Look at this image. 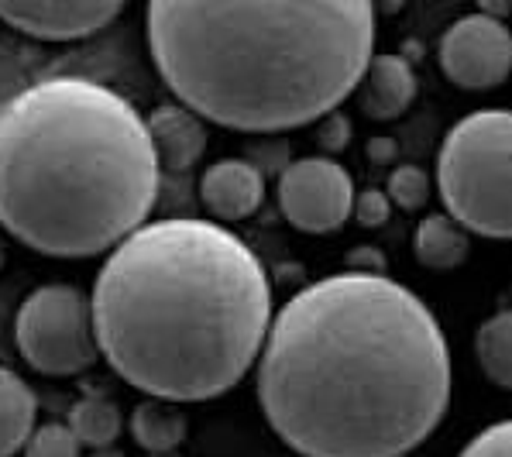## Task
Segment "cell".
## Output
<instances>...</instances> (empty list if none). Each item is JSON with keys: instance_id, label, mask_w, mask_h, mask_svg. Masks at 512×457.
<instances>
[{"instance_id": "cell-1", "label": "cell", "mask_w": 512, "mask_h": 457, "mask_svg": "<svg viewBox=\"0 0 512 457\" xmlns=\"http://www.w3.org/2000/svg\"><path fill=\"white\" fill-rule=\"evenodd\" d=\"M440 320L389 275L334 272L272 317L258 403L299 457H406L451 406Z\"/></svg>"}, {"instance_id": "cell-2", "label": "cell", "mask_w": 512, "mask_h": 457, "mask_svg": "<svg viewBox=\"0 0 512 457\" xmlns=\"http://www.w3.org/2000/svg\"><path fill=\"white\" fill-rule=\"evenodd\" d=\"M100 358L131 389L207 403L258 365L275 306L265 262L231 227L200 217L148 220L93 282Z\"/></svg>"}, {"instance_id": "cell-3", "label": "cell", "mask_w": 512, "mask_h": 457, "mask_svg": "<svg viewBox=\"0 0 512 457\" xmlns=\"http://www.w3.org/2000/svg\"><path fill=\"white\" fill-rule=\"evenodd\" d=\"M148 52L176 100L200 121L279 135L324 121L375 59L365 0H152Z\"/></svg>"}, {"instance_id": "cell-4", "label": "cell", "mask_w": 512, "mask_h": 457, "mask_svg": "<svg viewBox=\"0 0 512 457\" xmlns=\"http://www.w3.org/2000/svg\"><path fill=\"white\" fill-rule=\"evenodd\" d=\"M159 186L148 121L107 83L49 76L0 107V227L38 255H110Z\"/></svg>"}, {"instance_id": "cell-5", "label": "cell", "mask_w": 512, "mask_h": 457, "mask_svg": "<svg viewBox=\"0 0 512 457\" xmlns=\"http://www.w3.org/2000/svg\"><path fill=\"white\" fill-rule=\"evenodd\" d=\"M437 193L468 234L512 241V110H475L447 131L437 152Z\"/></svg>"}, {"instance_id": "cell-6", "label": "cell", "mask_w": 512, "mask_h": 457, "mask_svg": "<svg viewBox=\"0 0 512 457\" xmlns=\"http://www.w3.org/2000/svg\"><path fill=\"white\" fill-rule=\"evenodd\" d=\"M14 341L21 358L49 378L80 375L100 358L90 299L66 282H49L25 296L14 320Z\"/></svg>"}, {"instance_id": "cell-7", "label": "cell", "mask_w": 512, "mask_h": 457, "mask_svg": "<svg viewBox=\"0 0 512 457\" xmlns=\"http://www.w3.org/2000/svg\"><path fill=\"white\" fill-rule=\"evenodd\" d=\"M354 179L341 162L327 155H306L279 172L275 196L279 210L296 231L334 234L344 227L354 207Z\"/></svg>"}, {"instance_id": "cell-8", "label": "cell", "mask_w": 512, "mask_h": 457, "mask_svg": "<svg viewBox=\"0 0 512 457\" xmlns=\"http://www.w3.org/2000/svg\"><path fill=\"white\" fill-rule=\"evenodd\" d=\"M437 62L458 90H495L512 73V31L495 14L471 11L440 35Z\"/></svg>"}, {"instance_id": "cell-9", "label": "cell", "mask_w": 512, "mask_h": 457, "mask_svg": "<svg viewBox=\"0 0 512 457\" xmlns=\"http://www.w3.org/2000/svg\"><path fill=\"white\" fill-rule=\"evenodd\" d=\"M121 14L114 0H4L0 21L38 42H80Z\"/></svg>"}, {"instance_id": "cell-10", "label": "cell", "mask_w": 512, "mask_h": 457, "mask_svg": "<svg viewBox=\"0 0 512 457\" xmlns=\"http://www.w3.org/2000/svg\"><path fill=\"white\" fill-rule=\"evenodd\" d=\"M265 172L251 159H217L200 176V203L217 220H244L265 203Z\"/></svg>"}, {"instance_id": "cell-11", "label": "cell", "mask_w": 512, "mask_h": 457, "mask_svg": "<svg viewBox=\"0 0 512 457\" xmlns=\"http://www.w3.org/2000/svg\"><path fill=\"white\" fill-rule=\"evenodd\" d=\"M354 97H358V107L365 110V117H372V121H396V117H403L409 104L416 100L413 66L396 52L375 55L368 73L361 76Z\"/></svg>"}, {"instance_id": "cell-12", "label": "cell", "mask_w": 512, "mask_h": 457, "mask_svg": "<svg viewBox=\"0 0 512 457\" xmlns=\"http://www.w3.org/2000/svg\"><path fill=\"white\" fill-rule=\"evenodd\" d=\"M148 135H152L159 169L186 172L207 152V128L183 104H162L148 114Z\"/></svg>"}, {"instance_id": "cell-13", "label": "cell", "mask_w": 512, "mask_h": 457, "mask_svg": "<svg viewBox=\"0 0 512 457\" xmlns=\"http://www.w3.org/2000/svg\"><path fill=\"white\" fill-rule=\"evenodd\" d=\"M38 399L31 385L18 372L0 365V457L25 451L28 437L35 433Z\"/></svg>"}, {"instance_id": "cell-14", "label": "cell", "mask_w": 512, "mask_h": 457, "mask_svg": "<svg viewBox=\"0 0 512 457\" xmlns=\"http://www.w3.org/2000/svg\"><path fill=\"white\" fill-rule=\"evenodd\" d=\"M131 437L145 454H176L179 444L189 433L186 413L176 403H165V399H145L131 409Z\"/></svg>"}, {"instance_id": "cell-15", "label": "cell", "mask_w": 512, "mask_h": 457, "mask_svg": "<svg viewBox=\"0 0 512 457\" xmlns=\"http://www.w3.org/2000/svg\"><path fill=\"white\" fill-rule=\"evenodd\" d=\"M471 238L464 227L454 224L447 214H430L427 220H420L413 231V255L423 269L433 272H451L458 265L468 262Z\"/></svg>"}, {"instance_id": "cell-16", "label": "cell", "mask_w": 512, "mask_h": 457, "mask_svg": "<svg viewBox=\"0 0 512 457\" xmlns=\"http://www.w3.org/2000/svg\"><path fill=\"white\" fill-rule=\"evenodd\" d=\"M475 358L495 389L512 392V310L492 313L475 334Z\"/></svg>"}, {"instance_id": "cell-17", "label": "cell", "mask_w": 512, "mask_h": 457, "mask_svg": "<svg viewBox=\"0 0 512 457\" xmlns=\"http://www.w3.org/2000/svg\"><path fill=\"white\" fill-rule=\"evenodd\" d=\"M66 427L73 430V437L80 440V447H93V451H104L121 437V409L114 399L107 396H86L69 409Z\"/></svg>"}, {"instance_id": "cell-18", "label": "cell", "mask_w": 512, "mask_h": 457, "mask_svg": "<svg viewBox=\"0 0 512 457\" xmlns=\"http://www.w3.org/2000/svg\"><path fill=\"white\" fill-rule=\"evenodd\" d=\"M430 193H433V183L420 165H396V169L389 172V183H385L389 203H396V207L406 210V214L427 207Z\"/></svg>"}, {"instance_id": "cell-19", "label": "cell", "mask_w": 512, "mask_h": 457, "mask_svg": "<svg viewBox=\"0 0 512 457\" xmlns=\"http://www.w3.org/2000/svg\"><path fill=\"white\" fill-rule=\"evenodd\" d=\"M21 454L25 457H80L83 447L66 423H42V427H35V433L28 437Z\"/></svg>"}, {"instance_id": "cell-20", "label": "cell", "mask_w": 512, "mask_h": 457, "mask_svg": "<svg viewBox=\"0 0 512 457\" xmlns=\"http://www.w3.org/2000/svg\"><path fill=\"white\" fill-rule=\"evenodd\" d=\"M458 457H512V420H499L478 430Z\"/></svg>"}, {"instance_id": "cell-21", "label": "cell", "mask_w": 512, "mask_h": 457, "mask_svg": "<svg viewBox=\"0 0 512 457\" xmlns=\"http://www.w3.org/2000/svg\"><path fill=\"white\" fill-rule=\"evenodd\" d=\"M392 214V203L382 189H365V193H354V207L351 217L358 220L361 227H382Z\"/></svg>"}, {"instance_id": "cell-22", "label": "cell", "mask_w": 512, "mask_h": 457, "mask_svg": "<svg viewBox=\"0 0 512 457\" xmlns=\"http://www.w3.org/2000/svg\"><path fill=\"white\" fill-rule=\"evenodd\" d=\"M317 141H320V148L327 152V159L330 155H337V152H344V148L351 145V121L344 114H327L324 121L317 124Z\"/></svg>"}, {"instance_id": "cell-23", "label": "cell", "mask_w": 512, "mask_h": 457, "mask_svg": "<svg viewBox=\"0 0 512 457\" xmlns=\"http://www.w3.org/2000/svg\"><path fill=\"white\" fill-rule=\"evenodd\" d=\"M348 272H368V275H385V258L378 248H354L348 255Z\"/></svg>"}, {"instance_id": "cell-24", "label": "cell", "mask_w": 512, "mask_h": 457, "mask_svg": "<svg viewBox=\"0 0 512 457\" xmlns=\"http://www.w3.org/2000/svg\"><path fill=\"white\" fill-rule=\"evenodd\" d=\"M368 155H372L375 162H392L396 159V141H389V138L368 141Z\"/></svg>"}, {"instance_id": "cell-25", "label": "cell", "mask_w": 512, "mask_h": 457, "mask_svg": "<svg viewBox=\"0 0 512 457\" xmlns=\"http://www.w3.org/2000/svg\"><path fill=\"white\" fill-rule=\"evenodd\" d=\"M4 255L7 251H4V241H0V269H4Z\"/></svg>"}, {"instance_id": "cell-26", "label": "cell", "mask_w": 512, "mask_h": 457, "mask_svg": "<svg viewBox=\"0 0 512 457\" xmlns=\"http://www.w3.org/2000/svg\"><path fill=\"white\" fill-rule=\"evenodd\" d=\"M159 457H172V454H159Z\"/></svg>"}]
</instances>
